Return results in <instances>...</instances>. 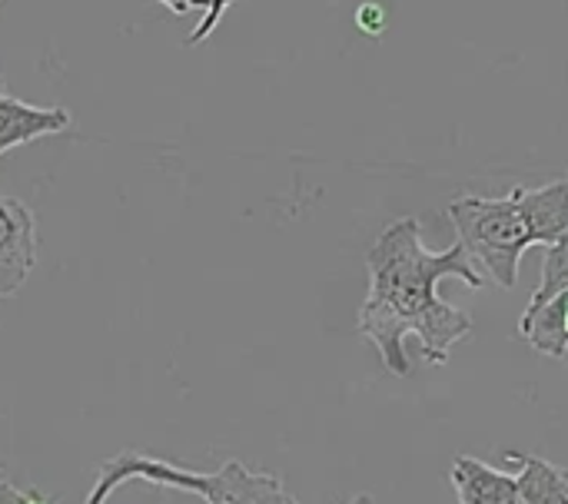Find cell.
<instances>
[{"instance_id":"obj_8","label":"cell","mask_w":568,"mask_h":504,"mask_svg":"<svg viewBox=\"0 0 568 504\" xmlns=\"http://www.w3.org/2000/svg\"><path fill=\"white\" fill-rule=\"evenodd\" d=\"M519 336L549 359H568V289L556 292L542 306H526L519 319Z\"/></svg>"},{"instance_id":"obj_6","label":"cell","mask_w":568,"mask_h":504,"mask_svg":"<svg viewBox=\"0 0 568 504\" xmlns=\"http://www.w3.org/2000/svg\"><path fill=\"white\" fill-rule=\"evenodd\" d=\"M449 482L456 488L459 504H523L516 475H506L479 459L459 455L453 462Z\"/></svg>"},{"instance_id":"obj_12","label":"cell","mask_w":568,"mask_h":504,"mask_svg":"<svg viewBox=\"0 0 568 504\" xmlns=\"http://www.w3.org/2000/svg\"><path fill=\"white\" fill-rule=\"evenodd\" d=\"M356 20H359V23L366 27V33H379V30L386 27V13H383V10H379L376 3H366V7H363V10L356 13Z\"/></svg>"},{"instance_id":"obj_2","label":"cell","mask_w":568,"mask_h":504,"mask_svg":"<svg viewBox=\"0 0 568 504\" xmlns=\"http://www.w3.org/2000/svg\"><path fill=\"white\" fill-rule=\"evenodd\" d=\"M126 482H146L156 488L193 492L206 504H300L286 495V488L276 475L250 472L240 462H226L220 472L203 475V472H190V469H180L173 462H163V459H153L143 452L113 455L97 472V482L90 485V495L83 504H106L110 495Z\"/></svg>"},{"instance_id":"obj_14","label":"cell","mask_w":568,"mask_h":504,"mask_svg":"<svg viewBox=\"0 0 568 504\" xmlns=\"http://www.w3.org/2000/svg\"><path fill=\"white\" fill-rule=\"evenodd\" d=\"M156 3H163L170 13L183 17V13H190V10H196V7H203V10H206V3H210V0H156Z\"/></svg>"},{"instance_id":"obj_13","label":"cell","mask_w":568,"mask_h":504,"mask_svg":"<svg viewBox=\"0 0 568 504\" xmlns=\"http://www.w3.org/2000/svg\"><path fill=\"white\" fill-rule=\"evenodd\" d=\"M30 495H33V492H20L17 485L0 482V504H27L30 502Z\"/></svg>"},{"instance_id":"obj_1","label":"cell","mask_w":568,"mask_h":504,"mask_svg":"<svg viewBox=\"0 0 568 504\" xmlns=\"http://www.w3.org/2000/svg\"><path fill=\"white\" fill-rule=\"evenodd\" d=\"M369 296L359 309L356 329L376 346L393 376H409L406 336H416L429 366H446L449 349L473 336V316L439 296L443 279H463L473 289L486 276L456 243L446 253H429L416 216L393 223L369 249Z\"/></svg>"},{"instance_id":"obj_3","label":"cell","mask_w":568,"mask_h":504,"mask_svg":"<svg viewBox=\"0 0 568 504\" xmlns=\"http://www.w3.org/2000/svg\"><path fill=\"white\" fill-rule=\"evenodd\" d=\"M449 219L473 266H479L499 289H516L519 263L526 249L532 246V236L519 206V186L506 193L503 199L459 196L449 203Z\"/></svg>"},{"instance_id":"obj_11","label":"cell","mask_w":568,"mask_h":504,"mask_svg":"<svg viewBox=\"0 0 568 504\" xmlns=\"http://www.w3.org/2000/svg\"><path fill=\"white\" fill-rule=\"evenodd\" d=\"M230 3H233V0H210V3H206V10H203V20H200V23H196V30L186 37V43H190V47H193V43H203V40L216 30V23H220V20H223V13L230 10Z\"/></svg>"},{"instance_id":"obj_18","label":"cell","mask_w":568,"mask_h":504,"mask_svg":"<svg viewBox=\"0 0 568 504\" xmlns=\"http://www.w3.org/2000/svg\"><path fill=\"white\" fill-rule=\"evenodd\" d=\"M0 3H3V0H0Z\"/></svg>"},{"instance_id":"obj_9","label":"cell","mask_w":568,"mask_h":504,"mask_svg":"<svg viewBox=\"0 0 568 504\" xmlns=\"http://www.w3.org/2000/svg\"><path fill=\"white\" fill-rule=\"evenodd\" d=\"M509 459L523 465L516 475L523 504H568V469L523 452H513Z\"/></svg>"},{"instance_id":"obj_16","label":"cell","mask_w":568,"mask_h":504,"mask_svg":"<svg viewBox=\"0 0 568 504\" xmlns=\"http://www.w3.org/2000/svg\"><path fill=\"white\" fill-rule=\"evenodd\" d=\"M349 504H373V498H369V495H359V498H353Z\"/></svg>"},{"instance_id":"obj_15","label":"cell","mask_w":568,"mask_h":504,"mask_svg":"<svg viewBox=\"0 0 568 504\" xmlns=\"http://www.w3.org/2000/svg\"><path fill=\"white\" fill-rule=\"evenodd\" d=\"M27 504H57V502H47V498H40V495L33 492V495H30V502H27Z\"/></svg>"},{"instance_id":"obj_4","label":"cell","mask_w":568,"mask_h":504,"mask_svg":"<svg viewBox=\"0 0 568 504\" xmlns=\"http://www.w3.org/2000/svg\"><path fill=\"white\" fill-rule=\"evenodd\" d=\"M37 263V219L10 196H0V299L17 296Z\"/></svg>"},{"instance_id":"obj_17","label":"cell","mask_w":568,"mask_h":504,"mask_svg":"<svg viewBox=\"0 0 568 504\" xmlns=\"http://www.w3.org/2000/svg\"><path fill=\"white\" fill-rule=\"evenodd\" d=\"M0 93H3V80H0Z\"/></svg>"},{"instance_id":"obj_5","label":"cell","mask_w":568,"mask_h":504,"mask_svg":"<svg viewBox=\"0 0 568 504\" xmlns=\"http://www.w3.org/2000/svg\"><path fill=\"white\" fill-rule=\"evenodd\" d=\"M70 123L73 120L63 106H33V103L0 93V156L13 146L40 140V136L67 133Z\"/></svg>"},{"instance_id":"obj_10","label":"cell","mask_w":568,"mask_h":504,"mask_svg":"<svg viewBox=\"0 0 568 504\" xmlns=\"http://www.w3.org/2000/svg\"><path fill=\"white\" fill-rule=\"evenodd\" d=\"M562 289H568V233L559 243L546 246L542 279H539V289L532 292L529 306H542L546 299H552V296L562 292Z\"/></svg>"},{"instance_id":"obj_7","label":"cell","mask_w":568,"mask_h":504,"mask_svg":"<svg viewBox=\"0 0 568 504\" xmlns=\"http://www.w3.org/2000/svg\"><path fill=\"white\" fill-rule=\"evenodd\" d=\"M519 206L532 236V246H552L568 233V176L539 189L519 186Z\"/></svg>"}]
</instances>
